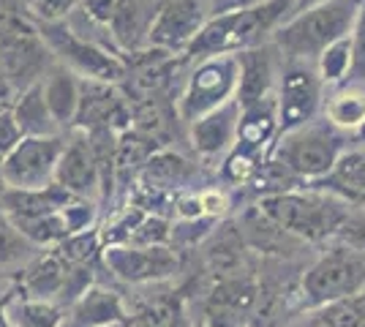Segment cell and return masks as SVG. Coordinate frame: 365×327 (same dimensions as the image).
Returning a JSON list of instances; mask_svg holds the SVG:
<instances>
[{
	"label": "cell",
	"mask_w": 365,
	"mask_h": 327,
	"mask_svg": "<svg viewBox=\"0 0 365 327\" xmlns=\"http://www.w3.org/2000/svg\"><path fill=\"white\" fill-rule=\"evenodd\" d=\"M351 207L354 204L314 188L267 194V197H259L257 202V210L262 216L303 243H322L335 237L344 221L349 218Z\"/></svg>",
	"instance_id": "obj_1"
},
{
	"label": "cell",
	"mask_w": 365,
	"mask_h": 327,
	"mask_svg": "<svg viewBox=\"0 0 365 327\" xmlns=\"http://www.w3.org/2000/svg\"><path fill=\"white\" fill-rule=\"evenodd\" d=\"M363 0H324L292 14L270 36L275 52L287 61L308 63L319 58L338 38L349 36Z\"/></svg>",
	"instance_id": "obj_2"
},
{
	"label": "cell",
	"mask_w": 365,
	"mask_h": 327,
	"mask_svg": "<svg viewBox=\"0 0 365 327\" xmlns=\"http://www.w3.org/2000/svg\"><path fill=\"white\" fill-rule=\"evenodd\" d=\"M294 9V0H264L257 9L232 11V14L207 16L191 47L185 49L188 58L202 61L213 55H240L245 49L262 47L267 36L287 22Z\"/></svg>",
	"instance_id": "obj_3"
},
{
	"label": "cell",
	"mask_w": 365,
	"mask_h": 327,
	"mask_svg": "<svg viewBox=\"0 0 365 327\" xmlns=\"http://www.w3.org/2000/svg\"><path fill=\"white\" fill-rule=\"evenodd\" d=\"M351 134L338 131L324 118L278 134L267 156L284 164L300 183H314L335 167L344 150H349Z\"/></svg>",
	"instance_id": "obj_4"
},
{
	"label": "cell",
	"mask_w": 365,
	"mask_h": 327,
	"mask_svg": "<svg viewBox=\"0 0 365 327\" xmlns=\"http://www.w3.org/2000/svg\"><path fill=\"white\" fill-rule=\"evenodd\" d=\"M357 295H365V254L338 243L305 267L297 281V311H317Z\"/></svg>",
	"instance_id": "obj_5"
},
{
	"label": "cell",
	"mask_w": 365,
	"mask_h": 327,
	"mask_svg": "<svg viewBox=\"0 0 365 327\" xmlns=\"http://www.w3.org/2000/svg\"><path fill=\"white\" fill-rule=\"evenodd\" d=\"M237 82H240L237 55H213L197 61L178 98V118L191 125L199 118L224 107L237 93Z\"/></svg>",
	"instance_id": "obj_6"
},
{
	"label": "cell",
	"mask_w": 365,
	"mask_h": 327,
	"mask_svg": "<svg viewBox=\"0 0 365 327\" xmlns=\"http://www.w3.org/2000/svg\"><path fill=\"white\" fill-rule=\"evenodd\" d=\"M38 36L44 47L58 55L61 66L71 68L76 77L96 79V82H118L125 77V63L115 55H109L96 41L79 36V33L63 19V22H38Z\"/></svg>",
	"instance_id": "obj_7"
},
{
	"label": "cell",
	"mask_w": 365,
	"mask_h": 327,
	"mask_svg": "<svg viewBox=\"0 0 365 327\" xmlns=\"http://www.w3.org/2000/svg\"><path fill=\"white\" fill-rule=\"evenodd\" d=\"M66 147V137H22L9 156H3V186L16 191H38L55 183V170Z\"/></svg>",
	"instance_id": "obj_8"
},
{
	"label": "cell",
	"mask_w": 365,
	"mask_h": 327,
	"mask_svg": "<svg viewBox=\"0 0 365 327\" xmlns=\"http://www.w3.org/2000/svg\"><path fill=\"white\" fill-rule=\"evenodd\" d=\"M322 88L324 85L317 74V66L300 61H287V66H281L275 90L281 134L317 120L322 107Z\"/></svg>",
	"instance_id": "obj_9"
},
{
	"label": "cell",
	"mask_w": 365,
	"mask_h": 327,
	"mask_svg": "<svg viewBox=\"0 0 365 327\" xmlns=\"http://www.w3.org/2000/svg\"><path fill=\"white\" fill-rule=\"evenodd\" d=\"M101 256L109 273L131 286H153L180 270V256L172 246H107Z\"/></svg>",
	"instance_id": "obj_10"
},
{
	"label": "cell",
	"mask_w": 365,
	"mask_h": 327,
	"mask_svg": "<svg viewBox=\"0 0 365 327\" xmlns=\"http://www.w3.org/2000/svg\"><path fill=\"white\" fill-rule=\"evenodd\" d=\"M259 303V281L251 270L215 279L202 303V327H243L254 319Z\"/></svg>",
	"instance_id": "obj_11"
},
{
	"label": "cell",
	"mask_w": 365,
	"mask_h": 327,
	"mask_svg": "<svg viewBox=\"0 0 365 327\" xmlns=\"http://www.w3.org/2000/svg\"><path fill=\"white\" fill-rule=\"evenodd\" d=\"M207 22L205 0H161L148 28V47L158 52H182L191 47L202 25Z\"/></svg>",
	"instance_id": "obj_12"
},
{
	"label": "cell",
	"mask_w": 365,
	"mask_h": 327,
	"mask_svg": "<svg viewBox=\"0 0 365 327\" xmlns=\"http://www.w3.org/2000/svg\"><path fill=\"white\" fill-rule=\"evenodd\" d=\"M55 183L88 202H96L101 197V170H98L91 142L82 131H76L71 140H66L58 170H55Z\"/></svg>",
	"instance_id": "obj_13"
},
{
	"label": "cell",
	"mask_w": 365,
	"mask_h": 327,
	"mask_svg": "<svg viewBox=\"0 0 365 327\" xmlns=\"http://www.w3.org/2000/svg\"><path fill=\"white\" fill-rule=\"evenodd\" d=\"M128 325V306L120 292L93 284L79 300H74L63 313L61 327H115Z\"/></svg>",
	"instance_id": "obj_14"
},
{
	"label": "cell",
	"mask_w": 365,
	"mask_h": 327,
	"mask_svg": "<svg viewBox=\"0 0 365 327\" xmlns=\"http://www.w3.org/2000/svg\"><path fill=\"white\" fill-rule=\"evenodd\" d=\"M275 47L273 44H262V47L245 49L237 55L240 63V82H237V93L235 101L240 104V109L254 107L259 101L275 95Z\"/></svg>",
	"instance_id": "obj_15"
},
{
	"label": "cell",
	"mask_w": 365,
	"mask_h": 327,
	"mask_svg": "<svg viewBox=\"0 0 365 327\" xmlns=\"http://www.w3.org/2000/svg\"><path fill=\"white\" fill-rule=\"evenodd\" d=\"M237 123H240V104L232 98L224 107L205 115L191 123V145L199 158L227 156L237 140Z\"/></svg>",
	"instance_id": "obj_16"
},
{
	"label": "cell",
	"mask_w": 365,
	"mask_h": 327,
	"mask_svg": "<svg viewBox=\"0 0 365 327\" xmlns=\"http://www.w3.org/2000/svg\"><path fill=\"white\" fill-rule=\"evenodd\" d=\"M68 279V265L55 254V249L36 256L25 270L16 273V292L22 300H44V303H58L61 306L63 289Z\"/></svg>",
	"instance_id": "obj_17"
},
{
	"label": "cell",
	"mask_w": 365,
	"mask_h": 327,
	"mask_svg": "<svg viewBox=\"0 0 365 327\" xmlns=\"http://www.w3.org/2000/svg\"><path fill=\"white\" fill-rule=\"evenodd\" d=\"M278 134H281V125H278V101H275V95L259 101L254 107L240 109L237 140H235L237 147L267 158L273 142L278 140Z\"/></svg>",
	"instance_id": "obj_18"
},
{
	"label": "cell",
	"mask_w": 365,
	"mask_h": 327,
	"mask_svg": "<svg viewBox=\"0 0 365 327\" xmlns=\"http://www.w3.org/2000/svg\"><path fill=\"white\" fill-rule=\"evenodd\" d=\"M199 177V167L191 164L188 158H182L180 153H172V150H155L145 167L139 170V183L158 191H167V194H182V191H191V183Z\"/></svg>",
	"instance_id": "obj_19"
},
{
	"label": "cell",
	"mask_w": 365,
	"mask_h": 327,
	"mask_svg": "<svg viewBox=\"0 0 365 327\" xmlns=\"http://www.w3.org/2000/svg\"><path fill=\"white\" fill-rule=\"evenodd\" d=\"M41 93L58 128H71L79 109V77L66 66H52L41 79Z\"/></svg>",
	"instance_id": "obj_20"
},
{
	"label": "cell",
	"mask_w": 365,
	"mask_h": 327,
	"mask_svg": "<svg viewBox=\"0 0 365 327\" xmlns=\"http://www.w3.org/2000/svg\"><path fill=\"white\" fill-rule=\"evenodd\" d=\"M153 11L145 0H115V11L109 19V36L115 44L128 52H139L148 47V28H150Z\"/></svg>",
	"instance_id": "obj_21"
},
{
	"label": "cell",
	"mask_w": 365,
	"mask_h": 327,
	"mask_svg": "<svg viewBox=\"0 0 365 327\" xmlns=\"http://www.w3.org/2000/svg\"><path fill=\"white\" fill-rule=\"evenodd\" d=\"M125 327H191L185 311V292H164L148 295L137 303L134 311H128Z\"/></svg>",
	"instance_id": "obj_22"
},
{
	"label": "cell",
	"mask_w": 365,
	"mask_h": 327,
	"mask_svg": "<svg viewBox=\"0 0 365 327\" xmlns=\"http://www.w3.org/2000/svg\"><path fill=\"white\" fill-rule=\"evenodd\" d=\"M11 115H14L16 125L22 131V137H58L63 134L58 123L52 120L49 109L44 104V93H41V82H36L31 88L19 90V95L11 104Z\"/></svg>",
	"instance_id": "obj_23"
},
{
	"label": "cell",
	"mask_w": 365,
	"mask_h": 327,
	"mask_svg": "<svg viewBox=\"0 0 365 327\" xmlns=\"http://www.w3.org/2000/svg\"><path fill=\"white\" fill-rule=\"evenodd\" d=\"M324 120L335 125L338 131L357 134L365 125V82L360 85H344L338 93L324 101Z\"/></svg>",
	"instance_id": "obj_24"
},
{
	"label": "cell",
	"mask_w": 365,
	"mask_h": 327,
	"mask_svg": "<svg viewBox=\"0 0 365 327\" xmlns=\"http://www.w3.org/2000/svg\"><path fill=\"white\" fill-rule=\"evenodd\" d=\"M292 327H365V295L305 311L303 319Z\"/></svg>",
	"instance_id": "obj_25"
},
{
	"label": "cell",
	"mask_w": 365,
	"mask_h": 327,
	"mask_svg": "<svg viewBox=\"0 0 365 327\" xmlns=\"http://www.w3.org/2000/svg\"><path fill=\"white\" fill-rule=\"evenodd\" d=\"M63 308L58 303H44V300H22L16 297L9 306V319L11 327H61Z\"/></svg>",
	"instance_id": "obj_26"
},
{
	"label": "cell",
	"mask_w": 365,
	"mask_h": 327,
	"mask_svg": "<svg viewBox=\"0 0 365 327\" xmlns=\"http://www.w3.org/2000/svg\"><path fill=\"white\" fill-rule=\"evenodd\" d=\"M314 66H317V74H319L322 85H344L351 68L349 36H344V38H338L335 44H330V47L317 58Z\"/></svg>",
	"instance_id": "obj_27"
},
{
	"label": "cell",
	"mask_w": 365,
	"mask_h": 327,
	"mask_svg": "<svg viewBox=\"0 0 365 327\" xmlns=\"http://www.w3.org/2000/svg\"><path fill=\"white\" fill-rule=\"evenodd\" d=\"M31 251H36V246H31L22 234L16 232L14 224L0 210V267L25 262L31 256Z\"/></svg>",
	"instance_id": "obj_28"
},
{
	"label": "cell",
	"mask_w": 365,
	"mask_h": 327,
	"mask_svg": "<svg viewBox=\"0 0 365 327\" xmlns=\"http://www.w3.org/2000/svg\"><path fill=\"white\" fill-rule=\"evenodd\" d=\"M169 234H172V221L161 216H145L134 227V232H131L125 246H139V249L169 246Z\"/></svg>",
	"instance_id": "obj_29"
},
{
	"label": "cell",
	"mask_w": 365,
	"mask_h": 327,
	"mask_svg": "<svg viewBox=\"0 0 365 327\" xmlns=\"http://www.w3.org/2000/svg\"><path fill=\"white\" fill-rule=\"evenodd\" d=\"M349 41H351V68H349V77H346V85H360V82H365V0L360 3V11H357L354 28L349 33Z\"/></svg>",
	"instance_id": "obj_30"
},
{
	"label": "cell",
	"mask_w": 365,
	"mask_h": 327,
	"mask_svg": "<svg viewBox=\"0 0 365 327\" xmlns=\"http://www.w3.org/2000/svg\"><path fill=\"white\" fill-rule=\"evenodd\" d=\"M335 240L346 249L365 254V210H357V213L351 210L349 218L344 221V227L335 234Z\"/></svg>",
	"instance_id": "obj_31"
},
{
	"label": "cell",
	"mask_w": 365,
	"mask_h": 327,
	"mask_svg": "<svg viewBox=\"0 0 365 327\" xmlns=\"http://www.w3.org/2000/svg\"><path fill=\"white\" fill-rule=\"evenodd\" d=\"M76 3L79 0H33L31 9L41 22H63L76 9Z\"/></svg>",
	"instance_id": "obj_32"
},
{
	"label": "cell",
	"mask_w": 365,
	"mask_h": 327,
	"mask_svg": "<svg viewBox=\"0 0 365 327\" xmlns=\"http://www.w3.org/2000/svg\"><path fill=\"white\" fill-rule=\"evenodd\" d=\"M199 202H202V213L210 218H221L229 213V207H232V202H229V194L224 191V188H205V191H199Z\"/></svg>",
	"instance_id": "obj_33"
},
{
	"label": "cell",
	"mask_w": 365,
	"mask_h": 327,
	"mask_svg": "<svg viewBox=\"0 0 365 327\" xmlns=\"http://www.w3.org/2000/svg\"><path fill=\"white\" fill-rule=\"evenodd\" d=\"M19 142H22V131L16 125L14 115H11V109H3L0 112V158L9 156Z\"/></svg>",
	"instance_id": "obj_34"
},
{
	"label": "cell",
	"mask_w": 365,
	"mask_h": 327,
	"mask_svg": "<svg viewBox=\"0 0 365 327\" xmlns=\"http://www.w3.org/2000/svg\"><path fill=\"white\" fill-rule=\"evenodd\" d=\"M79 11L96 25H109L112 11H115V0H79Z\"/></svg>",
	"instance_id": "obj_35"
},
{
	"label": "cell",
	"mask_w": 365,
	"mask_h": 327,
	"mask_svg": "<svg viewBox=\"0 0 365 327\" xmlns=\"http://www.w3.org/2000/svg\"><path fill=\"white\" fill-rule=\"evenodd\" d=\"M264 0H207V16L232 14V11H245V9H257Z\"/></svg>",
	"instance_id": "obj_36"
},
{
	"label": "cell",
	"mask_w": 365,
	"mask_h": 327,
	"mask_svg": "<svg viewBox=\"0 0 365 327\" xmlns=\"http://www.w3.org/2000/svg\"><path fill=\"white\" fill-rule=\"evenodd\" d=\"M16 297H0V327H11V319H9V306L14 303Z\"/></svg>",
	"instance_id": "obj_37"
},
{
	"label": "cell",
	"mask_w": 365,
	"mask_h": 327,
	"mask_svg": "<svg viewBox=\"0 0 365 327\" xmlns=\"http://www.w3.org/2000/svg\"><path fill=\"white\" fill-rule=\"evenodd\" d=\"M317 3H324V0H294V9H292V14H297V11H305V9L317 6Z\"/></svg>",
	"instance_id": "obj_38"
},
{
	"label": "cell",
	"mask_w": 365,
	"mask_h": 327,
	"mask_svg": "<svg viewBox=\"0 0 365 327\" xmlns=\"http://www.w3.org/2000/svg\"><path fill=\"white\" fill-rule=\"evenodd\" d=\"M351 142H357V147H365V125L357 134H351Z\"/></svg>",
	"instance_id": "obj_39"
},
{
	"label": "cell",
	"mask_w": 365,
	"mask_h": 327,
	"mask_svg": "<svg viewBox=\"0 0 365 327\" xmlns=\"http://www.w3.org/2000/svg\"><path fill=\"white\" fill-rule=\"evenodd\" d=\"M115 327H123V325H115Z\"/></svg>",
	"instance_id": "obj_40"
},
{
	"label": "cell",
	"mask_w": 365,
	"mask_h": 327,
	"mask_svg": "<svg viewBox=\"0 0 365 327\" xmlns=\"http://www.w3.org/2000/svg\"><path fill=\"white\" fill-rule=\"evenodd\" d=\"M199 327H202V325H199Z\"/></svg>",
	"instance_id": "obj_41"
},
{
	"label": "cell",
	"mask_w": 365,
	"mask_h": 327,
	"mask_svg": "<svg viewBox=\"0 0 365 327\" xmlns=\"http://www.w3.org/2000/svg\"><path fill=\"white\" fill-rule=\"evenodd\" d=\"M363 150H365V147H363Z\"/></svg>",
	"instance_id": "obj_42"
}]
</instances>
